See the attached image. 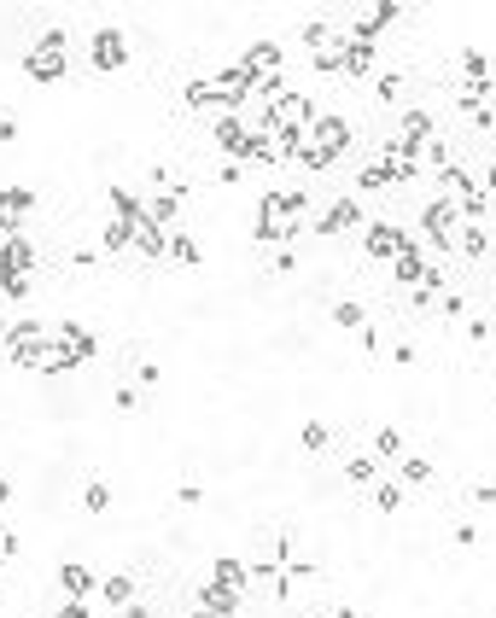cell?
I'll return each mask as SVG.
<instances>
[{
	"label": "cell",
	"mask_w": 496,
	"mask_h": 618,
	"mask_svg": "<svg viewBox=\"0 0 496 618\" xmlns=\"http://www.w3.org/2000/svg\"><path fill=\"white\" fill-rule=\"evenodd\" d=\"M240 65H245V76L257 82V94H269V88L281 82V42H252Z\"/></svg>",
	"instance_id": "9c48e42d"
},
{
	"label": "cell",
	"mask_w": 496,
	"mask_h": 618,
	"mask_svg": "<svg viewBox=\"0 0 496 618\" xmlns=\"http://www.w3.org/2000/svg\"><path fill=\"white\" fill-rule=\"evenodd\" d=\"M409 239H415V234H403L397 222H368V228H362V251H368L374 263L391 268L397 257H403V245H409Z\"/></svg>",
	"instance_id": "ba28073f"
},
{
	"label": "cell",
	"mask_w": 496,
	"mask_h": 618,
	"mask_svg": "<svg viewBox=\"0 0 496 618\" xmlns=\"http://www.w3.org/2000/svg\"><path fill=\"white\" fill-rule=\"evenodd\" d=\"M455 82H491L496 88V65L479 53V47H461V58H455Z\"/></svg>",
	"instance_id": "ac0fdd59"
},
{
	"label": "cell",
	"mask_w": 496,
	"mask_h": 618,
	"mask_svg": "<svg viewBox=\"0 0 496 618\" xmlns=\"http://www.w3.org/2000/svg\"><path fill=\"white\" fill-rule=\"evenodd\" d=\"M170 257H175L182 268H198V263H205V251H198V239H187V234H170Z\"/></svg>",
	"instance_id": "f546056e"
},
{
	"label": "cell",
	"mask_w": 496,
	"mask_h": 618,
	"mask_svg": "<svg viewBox=\"0 0 496 618\" xmlns=\"http://www.w3.org/2000/svg\"><path fill=\"white\" fill-rule=\"evenodd\" d=\"M333 327H345V333H362V327H368V309L356 304V297H339V304H333Z\"/></svg>",
	"instance_id": "484cf974"
},
{
	"label": "cell",
	"mask_w": 496,
	"mask_h": 618,
	"mask_svg": "<svg viewBox=\"0 0 496 618\" xmlns=\"http://www.w3.org/2000/svg\"><path fill=\"white\" fill-rule=\"evenodd\" d=\"M374 94H380L385 105H391V99H403V76H397V71H385L380 82H374Z\"/></svg>",
	"instance_id": "8d00e7d4"
},
{
	"label": "cell",
	"mask_w": 496,
	"mask_h": 618,
	"mask_svg": "<svg viewBox=\"0 0 496 618\" xmlns=\"http://www.w3.org/2000/svg\"><path fill=\"white\" fill-rule=\"evenodd\" d=\"M432 135H438V128H432V117H426V112H403V135H397V141L409 146V152L421 141H432Z\"/></svg>",
	"instance_id": "cb8c5ba5"
},
{
	"label": "cell",
	"mask_w": 496,
	"mask_h": 618,
	"mask_svg": "<svg viewBox=\"0 0 496 618\" xmlns=\"http://www.w3.org/2000/svg\"><path fill=\"white\" fill-rule=\"evenodd\" d=\"M380 158H385V169H391V182H415V175H421V164H415V152L403 141H391Z\"/></svg>",
	"instance_id": "7402d4cb"
},
{
	"label": "cell",
	"mask_w": 496,
	"mask_h": 618,
	"mask_svg": "<svg viewBox=\"0 0 496 618\" xmlns=\"http://www.w3.org/2000/svg\"><path fill=\"white\" fill-rule=\"evenodd\" d=\"M310 193H263L257 205V245H269V251H286L304 228H310Z\"/></svg>",
	"instance_id": "6da1fadb"
},
{
	"label": "cell",
	"mask_w": 496,
	"mask_h": 618,
	"mask_svg": "<svg viewBox=\"0 0 496 618\" xmlns=\"http://www.w3.org/2000/svg\"><path fill=\"white\" fill-rule=\"evenodd\" d=\"M117 618H152V606H141V601H135V606H123Z\"/></svg>",
	"instance_id": "7dc6e473"
},
{
	"label": "cell",
	"mask_w": 496,
	"mask_h": 618,
	"mask_svg": "<svg viewBox=\"0 0 496 618\" xmlns=\"http://www.w3.org/2000/svg\"><path fill=\"white\" fill-rule=\"evenodd\" d=\"M426 263H432V257H426V245H403V257H397L391 263V281H397V292H415V286L426 281Z\"/></svg>",
	"instance_id": "4fadbf2b"
},
{
	"label": "cell",
	"mask_w": 496,
	"mask_h": 618,
	"mask_svg": "<svg viewBox=\"0 0 496 618\" xmlns=\"http://www.w3.org/2000/svg\"><path fill=\"white\" fill-rule=\"evenodd\" d=\"M444 321H461V315H468V297H455V292H444Z\"/></svg>",
	"instance_id": "ab89813d"
},
{
	"label": "cell",
	"mask_w": 496,
	"mask_h": 618,
	"mask_svg": "<svg viewBox=\"0 0 496 618\" xmlns=\"http://www.w3.org/2000/svg\"><path fill=\"white\" fill-rule=\"evenodd\" d=\"M450 537H455V543H461V548H473V543H479V525H455Z\"/></svg>",
	"instance_id": "f6af8a7d"
},
{
	"label": "cell",
	"mask_w": 496,
	"mask_h": 618,
	"mask_svg": "<svg viewBox=\"0 0 496 618\" xmlns=\"http://www.w3.org/2000/svg\"><path fill=\"white\" fill-rule=\"evenodd\" d=\"M105 251H112V257L135 251V239H128V228H123V222H105Z\"/></svg>",
	"instance_id": "e575fe53"
},
{
	"label": "cell",
	"mask_w": 496,
	"mask_h": 618,
	"mask_svg": "<svg viewBox=\"0 0 496 618\" xmlns=\"http://www.w3.org/2000/svg\"><path fill=\"white\" fill-rule=\"evenodd\" d=\"M128 239H135V251L141 257H170V234H164L152 216H141V222L128 228Z\"/></svg>",
	"instance_id": "e0dca14e"
},
{
	"label": "cell",
	"mask_w": 496,
	"mask_h": 618,
	"mask_svg": "<svg viewBox=\"0 0 496 618\" xmlns=\"http://www.w3.org/2000/svg\"><path fill=\"white\" fill-rule=\"evenodd\" d=\"M58 590H65V601H94V595H99V577L88 572L82 560H65V566H58Z\"/></svg>",
	"instance_id": "9a60e30c"
},
{
	"label": "cell",
	"mask_w": 496,
	"mask_h": 618,
	"mask_svg": "<svg viewBox=\"0 0 496 618\" xmlns=\"http://www.w3.org/2000/svg\"><path fill=\"white\" fill-rule=\"evenodd\" d=\"M53 333H58V338H65V344H71V351H76V362H88V356L99 351L94 327H76V321H53Z\"/></svg>",
	"instance_id": "44dd1931"
},
{
	"label": "cell",
	"mask_w": 496,
	"mask_h": 618,
	"mask_svg": "<svg viewBox=\"0 0 496 618\" xmlns=\"http://www.w3.org/2000/svg\"><path fill=\"white\" fill-rule=\"evenodd\" d=\"M6 356H12V367H24V374H71L76 367V351L53 333V321H47L42 344H24V351H6Z\"/></svg>",
	"instance_id": "277c9868"
},
{
	"label": "cell",
	"mask_w": 496,
	"mask_h": 618,
	"mask_svg": "<svg viewBox=\"0 0 496 618\" xmlns=\"http://www.w3.org/2000/svg\"><path fill=\"white\" fill-rule=\"evenodd\" d=\"M175 502H182V507H198V502H205V484H175Z\"/></svg>",
	"instance_id": "b9f144b4"
},
{
	"label": "cell",
	"mask_w": 496,
	"mask_h": 618,
	"mask_svg": "<svg viewBox=\"0 0 496 618\" xmlns=\"http://www.w3.org/2000/svg\"><path fill=\"white\" fill-rule=\"evenodd\" d=\"M12 502V478H0V507Z\"/></svg>",
	"instance_id": "c3c4849f"
},
{
	"label": "cell",
	"mask_w": 496,
	"mask_h": 618,
	"mask_svg": "<svg viewBox=\"0 0 496 618\" xmlns=\"http://www.w3.org/2000/svg\"><path fill=\"white\" fill-rule=\"evenodd\" d=\"M374 507H380V514H397V507H403V484H380V491H374Z\"/></svg>",
	"instance_id": "d590c367"
},
{
	"label": "cell",
	"mask_w": 496,
	"mask_h": 618,
	"mask_svg": "<svg viewBox=\"0 0 496 618\" xmlns=\"http://www.w3.org/2000/svg\"><path fill=\"white\" fill-rule=\"evenodd\" d=\"M473 502H479V507H491V502H496V484H473Z\"/></svg>",
	"instance_id": "bcb514c9"
},
{
	"label": "cell",
	"mask_w": 496,
	"mask_h": 618,
	"mask_svg": "<svg viewBox=\"0 0 496 618\" xmlns=\"http://www.w3.org/2000/svg\"><path fill=\"white\" fill-rule=\"evenodd\" d=\"M345 478H351V484H374V478H380V455H351V467H345Z\"/></svg>",
	"instance_id": "f1b7e54d"
},
{
	"label": "cell",
	"mask_w": 496,
	"mask_h": 618,
	"mask_svg": "<svg viewBox=\"0 0 496 618\" xmlns=\"http://www.w3.org/2000/svg\"><path fill=\"white\" fill-rule=\"evenodd\" d=\"M421 234H426V257L455 251V234H461V211H455V205H444V198H432V205L421 211Z\"/></svg>",
	"instance_id": "8992f818"
},
{
	"label": "cell",
	"mask_w": 496,
	"mask_h": 618,
	"mask_svg": "<svg viewBox=\"0 0 496 618\" xmlns=\"http://www.w3.org/2000/svg\"><path fill=\"white\" fill-rule=\"evenodd\" d=\"M29 211H35V193H29V187H0V234H24Z\"/></svg>",
	"instance_id": "8fae6325"
},
{
	"label": "cell",
	"mask_w": 496,
	"mask_h": 618,
	"mask_svg": "<svg viewBox=\"0 0 496 618\" xmlns=\"http://www.w3.org/2000/svg\"><path fill=\"white\" fill-rule=\"evenodd\" d=\"M426 478H432V461L426 455H403V478L397 484H426Z\"/></svg>",
	"instance_id": "d6a6232c"
},
{
	"label": "cell",
	"mask_w": 496,
	"mask_h": 618,
	"mask_svg": "<svg viewBox=\"0 0 496 618\" xmlns=\"http://www.w3.org/2000/svg\"><path fill=\"white\" fill-rule=\"evenodd\" d=\"M240 175H245V164H222V169H216V182H222V187H234Z\"/></svg>",
	"instance_id": "ee69618b"
},
{
	"label": "cell",
	"mask_w": 496,
	"mask_h": 618,
	"mask_svg": "<svg viewBox=\"0 0 496 618\" xmlns=\"http://www.w3.org/2000/svg\"><path fill=\"white\" fill-rule=\"evenodd\" d=\"M333 618H362V613H333Z\"/></svg>",
	"instance_id": "f907efd6"
},
{
	"label": "cell",
	"mask_w": 496,
	"mask_h": 618,
	"mask_svg": "<svg viewBox=\"0 0 496 618\" xmlns=\"http://www.w3.org/2000/svg\"><path fill=\"white\" fill-rule=\"evenodd\" d=\"M211 577H216V583H228V590H245V583H252V560H234V554H222V560L211 566Z\"/></svg>",
	"instance_id": "603a6c76"
},
{
	"label": "cell",
	"mask_w": 496,
	"mask_h": 618,
	"mask_svg": "<svg viewBox=\"0 0 496 618\" xmlns=\"http://www.w3.org/2000/svg\"><path fill=\"white\" fill-rule=\"evenodd\" d=\"M240 595L245 590H228V583H216V577H205V583H198V606H205V613H216V618H240Z\"/></svg>",
	"instance_id": "2e32d148"
},
{
	"label": "cell",
	"mask_w": 496,
	"mask_h": 618,
	"mask_svg": "<svg viewBox=\"0 0 496 618\" xmlns=\"http://www.w3.org/2000/svg\"><path fill=\"white\" fill-rule=\"evenodd\" d=\"M345 76H351V82H362V76H374V42H362V35H351V47H345Z\"/></svg>",
	"instance_id": "ffe728a7"
},
{
	"label": "cell",
	"mask_w": 496,
	"mask_h": 618,
	"mask_svg": "<svg viewBox=\"0 0 496 618\" xmlns=\"http://www.w3.org/2000/svg\"><path fill=\"white\" fill-rule=\"evenodd\" d=\"M53 618H94V606H88V601H65Z\"/></svg>",
	"instance_id": "7bdbcfd3"
},
{
	"label": "cell",
	"mask_w": 496,
	"mask_h": 618,
	"mask_svg": "<svg viewBox=\"0 0 496 618\" xmlns=\"http://www.w3.org/2000/svg\"><path fill=\"white\" fill-rule=\"evenodd\" d=\"M298 444H304V450H327V444H333V426H327V421H304V426H298Z\"/></svg>",
	"instance_id": "83f0119b"
},
{
	"label": "cell",
	"mask_w": 496,
	"mask_h": 618,
	"mask_svg": "<svg viewBox=\"0 0 496 618\" xmlns=\"http://www.w3.org/2000/svg\"><path fill=\"white\" fill-rule=\"evenodd\" d=\"M0 292H6V297H24L29 292V274H0Z\"/></svg>",
	"instance_id": "60d3db41"
},
{
	"label": "cell",
	"mask_w": 496,
	"mask_h": 618,
	"mask_svg": "<svg viewBox=\"0 0 496 618\" xmlns=\"http://www.w3.org/2000/svg\"><path fill=\"white\" fill-rule=\"evenodd\" d=\"M391 18H403V6H397V0H368V6H356V12H351V24H345V29H351V35H362V42H374Z\"/></svg>",
	"instance_id": "30bf717a"
},
{
	"label": "cell",
	"mask_w": 496,
	"mask_h": 618,
	"mask_svg": "<svg viewBox=\"0 0 496 618\" xmlns=\"http://www.w3.org/2000/svg\"><path fill=\"white\" fill-rule=\"evenodd\" d=\"M135 595H141V583H135L128 572L99 577V601H105V606H117V613H123V606H135Z\"/></svg>",
	"instance_id": "d6986e66"
},
{
	"label": "cell",
	"mask_w": 496,
	"mask_h": 618,
	"mask_svg": "<svg viewBox=\"0 0 496 618\" xmlns=\"http://www.w3.org/2000/svg\"><path fill=\"white\" fill-rule=\"evenodd\" d=\"M24 71H29V82H65V71H71V29H47L42 42L24 53Z\"/></svg>",
	"instance_id": "3957f363"
},
{
	"label": "cell",
	"mask_w": 496,
	"mask_h": 618,
	"mask_svg": "<svg viewBox=\"0 0 496 618\" xmlns=\"http://www.w3.org/2000/svg\"><path fill=\"white\" fill-rule=\"evenodd\" d=\"M12 554H18V531H12V525H6V520H0V566L12 560Z\"/></svg>",
	"instance_id": "f35d334b"
},
{
	"label": "cell",
	"mask_w": 496,
	"mask_h": 618,
	"mask_svg": "<svg viewBox=\"0 0 496 618\" xmlns=\"http://www.w3.org/2000/svg\"><path fill=\"white\" fill-rule=\"evenodd\" d=\"M351 152V123L345 117H333V112H315V123L304 128V141H298V158L292 164H304L310 175H322L333 158H345Z\"/></svg>",
	"instance_id": "7a4b0ae2"
},
{
	"label": "cell",
	"mask_w": 496,
	"mask_h": 618,
	"mask_svg": "<svg viewBox=\"0 0 496 618\" xmlns=\"http://www.w3.org/2000/svg\"><path fill=\"white\" fill-rule=\"evenodd\" d=\"M88 65L105 71V76L128 65V42H123V29H117V24H99L94 29V42H88Z\"/></svg>",
	"instance_id": "52a82bcc"
},
{
	"label": "cell",
	"mask_w": 496,
	"mask_h": 618,
	"mask_svg": "<svg viewBox=\"0 0 496 618\" xmlns=\"http://www.w3.org/2000/svg\"><path fill=\"white\" fill-rule=\"evenodd\" d=\"M455 251H461V257H484V251H491L484 228H479V222H461V234H455Z\"/></svg>",
	"instance_id": "4316f807"
},
{
	"label": "cell",
	"mask_w": 496,
	"mask_h": 618,
	"mask_svg": "<svg viewBox=\"0 0 496 618\" xmlns=\"http://www.w3.org/2000/svg\"><path fill=\"white\" fill-rule=\"evenodd\" d=\"M356 187H362V193H385V187H391V169H385V158H368V164L356 169Z\"/></svg>",
	"instance_id": "d4e9b609"
},
{
	"label": "cell",
	"mask_w": 496,
	"mask_h": 618,
	"mask_svg": "<svg viewBox=\"0 0 496 618\" xmlns=\"http://www.w3.org/2000/svg\"><path fill=\"white\" fill-rule=\"evenodd\" d=\"M0 274H35V245H29V234L0 239Z\"/></svg>",
	"instance_id": "5bb4252c"
},
{
	"label": "cell",
	"mask_w": 496,
	"mask_h": 618,
	"mask_svg": "<svg viewBox=\"0 0 496 618\" xmlns=\"http://www.w3.org/2000/svg\"><path fill=\"white\" fill-rule=\"evenodd\" d=\"M362 205L356 198H327V205H315L310 211V234H322V239H339V234H362Z\"/></svg>",
	"instance_id": "5b68a950"
},
{
	"label": "cell",
	"mask_w": 496,
	"mask_h": 618,
	"mask_svg": "<svg viewBox=\"0 0 496 618\" xmlns=\"http://www.w3.org/2000/svg\"><path fill=\"white\" fill-rule=\"evenodd\" d=\"M182 205H187V187L182 182H170L158 198H146V216H152L164 234H175V222H182Z\"/></svg>",
	"instance_id": "7c38bea8"
},
{
	"label": "cell",
	"mask_w": 496,
	"mask_h": 618,
	"mask_svg": "<svg viewBox=\"0 0 496 618\" xmlns=\"http://www.w3.org/2000/svg\"><path fill=\"white\" fill-rule=\"evenodd\" d=\"M82 507L88 514H105V507H112V484H105V478H88L82 484Z\"/></svg>",
	"instance_id": "4dcf8cb0"
},
{
	"label": "cell",
	"mask_w": 496,
	"mask_h": 618,
	"mask_svg": "<svg viewBox=\"0 0 496 618\" xmlns=\"http://www.w3.org/2000/svg\"><path fill=\"white\" fill-rule=\"evenodd\" d=\"M374 455H380V461H397V455H403V432H397V426H380V432H374Z\"/></svg>",
	"instance_id": "1f68e13d"
},
{
	"label": "cell",
	"mask_w": 496,
	"mask_h": 618,
	"mask_svg": "<svg viewBox=\"0 0 496 618\" xmlns=\"http://www.w3.org/2000/svg\"><path fill=\"white\" fill-rule=\"evenodd\" d=\"M112 403H117V414H135V408H141V391H128V385H117V391H112Z\"/></svg>",
	"instance_id": "74e56055"
},
{
	"label": "cell",
	"mask_w": 496,
	"mask_h": 618,
	"mask_svg": "<svg viewBox=\"0 0 496 618\" xmlns=\"http://www.w3.org/2000/svg\"><path fill=\"white\" fill-rule=\"evenodd\" d=\"M240 618H245V613H240Z\"/></svg>",
	"instance_id": "816d5d0a"
},
{
	"label": "cell",
	"mask_w": 496,
	"mask_h": 618,
	"mask_svg": "<svg viewBox=\"0 0 496 618\" xmlns=\"http://www.w3.org/2000/svg\"><path fill=\"white\" fill-rule=\"evenodd\" d=\"M193 618H216V613H205V606H193Z\"/></svg>",
	"instance_id": "681fc988"
},
{
	"label": "cell",
	"mask_w": 496,
	"mask_h": 618,
	"mask_svg": "<svg viewBox=\"0 0 496 618\" xmlns=\"http://www.w3.org/2000/svg\"><path fill=\"white\" fill-rule=\"evenodd\" d=\"M187 105H193V112H211V117H216V88H211V82H193V88H187Z\"/></svg>",
	"instance_id": "836d02e7"
}]
</instances>
